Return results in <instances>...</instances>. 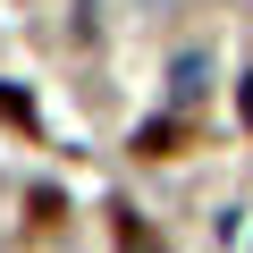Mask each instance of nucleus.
I'll use <instances>...</instances> for the list:
<instances>
[{"label": "nucleus", "instance_id": "nucleus-3", "mask_svg": "<svg viewBox=\"0 0 253 253\" xmlns=\"http://www.w3.org/2000/svg\"><path fill=\"white\" fill-rule=\"evenodd\" d=\"M236 110H245V126H253V76H245V93H236Z\"/></svg>", "mask_w": 253, "mask_h": 253}, {"label": "nucleus", "instance_id": "nucleus-1", "mask_svg": "<svg viewBox=\"0 0 253 253\" xmlns=\"http://www.w3.org/2000/svg\"><path fill=\"white\" fill-rule=\"evenodd\" d=\"M203 93H211V59L203 51H177L169 59V101L177 110H203Z\"/></svg>", "mask_w": 253, "mask_h": 253}, {"label": "nucleus", "instance_id": "nucleus-2", "mask_svg": "<svg viewBox=\"0 0 253 253\" xmlns=\"http://www.w3.org/2000/svg\"><path fill=\"white\" fill-rule=\"evenodd\" d=\"M118 253H161V245H152L144 219H126V211H118Z\"/></svg>", "mask_w": 253, "mask_h": 253}]
</instances>
